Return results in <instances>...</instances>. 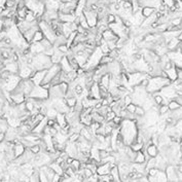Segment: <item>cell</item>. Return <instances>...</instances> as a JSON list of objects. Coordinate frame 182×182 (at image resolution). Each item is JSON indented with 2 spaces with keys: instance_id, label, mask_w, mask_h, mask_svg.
Segmentation results:
<instances>
[{
  "instance_id": "obj_1",
  "label": "cell",
  "mask_w": 182,
  "mask_h": 182,
  "mask_svg": "<svg viewBox=\"0 0 182 182\" xmlns=\"http://www.w3.org/2000/svg\"><path fill=\"white\" fill-rule=\"evenodd\" d=\"M139 129L136 123V120L133 119H122L119 126V134L123 139V143L126 146H130L133 142L136 141Z\"/></svg>"
},
{
  "instance_id": "obj_2",
  "label": "cell",
  "mask_w": 182,
  "mask_h": 182,
  "mask_svg": "<svg viewBox=\"0 0 182 182\" xmlns=\"http://www.w3.org/2000/svg\"><path fill=\"white\" fill-rule=\"evenodd\" d=\"M52 65V62L51 57L45 55L44 52H41V54H37V55L32 56V62H31L30 66L34 71H36V70L48 69Z\"/></svg>"
},
{
  "instance_id": "obj_3",
  "label": "cell",
  "mask_w": 182,
  "mask_h": 182,
  "mask_svg": "<svg viewBox=\"0 0 182 182\" xmlns=\"http://www.w3.org/2000/svg\"><path fill=\"white\" fill-rule=\"evenodd\" d=\"M171 83V80L169 78H165L163 76H151L148 79V83L146 85V91L149 94H152L154 92H159L163 86Z\"/></svg>"
},
{
  "instance_id": "obj_4",
  "label": "cell",
  "mask_w": 182,
  "mask_h": 182,
  "mask_svg": "<svg viewBox=\"0 0 182 182\" xmlns=\"http://www.w3.org/2000/svg\"><path fill=\"white\" fill-rule=\"evenodd\" d=\"M102 56H103V52H102L101 48H99V46H96V48H94V51L92 52V54L89 55L86 64L82 68L85 71L86 70H94L95 68L100 64V60H101Z\"/></svg>"
},
{
  "instance_id": "obj_5",
  "label": "cell",
  "mask_w": 182,
  "mask_h": 182,
  "mask_svg": "<svg viewBox=\"0 0 182 182\" xmlns=\"http://www.w3.org/2000/svg\"><path fill=\"white\" fill-rule=\"evenodd\" d=\"M38 27H39V30L41 31L43 33V35H44V38H46L48 40H49L52 45H54V42L56 38H57V34L52 29L51 23H48V22H45L43 20H40L38 22Z\"/></svg>"
},
{
  "instance_id": "obj_6",
  "label": "cell",
  "mask_w": 182,
  "mask_h": 182,
  "mask_svg": "<svg viewBox=\"0 0 182 182\" xmlns=\"http://www.w3.org/2000/svg\"><path fill=\"white\" fill-rule=\"evenodd\" d=\"M29 98L36 99V100H46L48 99V89L43 88L42 85H34L32 91L28 96Z\"/></svg>"
},
{
  "instance_id": "obj_7",
  "label": "cell",
  "mask_w": 182,
  "mask_h": 182,
  "mask_svg": "<svg viewBox=\"0 0 182 182\" xmlns=\"http://www.w3.org/2000/svg\"><path fill=\"white\" fill-rule=\"evenodd\" d=\"M132 163H118L117 168H118L120 181H129V175L132 172Z\"/></svg>"
},
{
  "instance_id": "obj_8",
  "label": "cell",
  "mask_w": 182,
  "mask_h": 182,
  "mask_svg": "<svg viewBox=\"0 0 182 182\" xmlns=\"http://www.w3.org/2000/svg\"><path fill=\"white\" fill-rule=\"evenodd\" d=\"M61 71V67L60 64H52L51 67L46 70L45 76L43 78V81L41 82V85H44V83H49L52 81V79L57 75V74Z\"/></svg>"
},
{
  "instance_id": "obj_9",
  "label": "cell",
  "mask_w": 182,
  "mask_h": 182,
  "mask_svg": "<svg viewBox=\"0 0 182 182\" xmlns=\"http://www.w3.org/2000/svg\"><path fill=\"white\" fill-rule=\"evenodd\" d=\"M106 66H107V72L110 75H119L122 72V63L118 60H113L109 64H107Z\"/></svg>"
},
{
  "instance_id": "obj_10",
  "label": "cell",
  "mask_w": 182,
  "mask_h": 182,
  "mask_svg": "<svg viewBox=\"0 0 182 182\" xmlns=\"http://www.w3.org/2000/svg\"><path fill=\"white\" fill-rule=\"evenodd\" d=\"M83 14H85L86 21H88V24H89V28L96 27V25H97V22H98V14H97V12L93 11V10H91V9L85 8V9H83Z\"/></svg>"
},
{
  "instance_id": "obj_11",
  "label": "cell",
  "mask_w": 182,
  "mask_h": 182,
  "mask_svg": "<svg viewBox=\"0 0 182 182\" xmlns=\"http://www.w3.org/2000/svg\"><path fill=\"white\" fill-rule=\"evenodd\" d=\"M46 70H48V69H42V70H36V71H34L33 75L31 76V80H32V81L34 82V85H41V82L43 81V78H44V76H45Z\"/></svg>"
},
{
  "instance_id": "obj_12",
  "label": "cell",
  "mask_w": 182,
  "mask_h": 182,
  "mask_svg": "<svg viewBox=\"0 0 182 182\" xmlns=\"http://www.w3.org/2000/svg\"><path fill=\"white\" fill-rule=\"evenodd\" d=\"M65 96L63 92L61 91L59 85H52L48 89V98L49 99H59V98H64Z\"/></svg>"
},
{
  "instance_id": "obj_13",
  "label": "cell",
  "mask_w": 182,
  "mask_h": 182,
  "mask_svg": "<svg viewBox=\"0 0 182 182\" xmlns=\"http://www.w3.org/2000/svg\"><path fill=\"white\" fill-rule=\"evenodd\" d=\"M89 98H94L96 100H101V93L100 89H99V82H94L91 88L89 89Z\"/></svg>"
},
{
  "instance_id": "obj_14",
  "label": "cell",
  "mask_w": 182,
  "mask_h": 182,
  "mask_svg": "<svg viewBox=\"0 0 182 182\" xmlns=\"http://www.w3.org/2000/svg\"><path fill=\"white\" fill-rule=\"evenodd\" d=\"M29 51L32 55H37V54H41V52H44L45 48L44 46L41 44V42H32L30 43L29 46Z\"/></svg>"
},
{
  "instance_id": "obj_15",
  "label": "cell",
  "mask_w": 182,
  "mask_h": 182,
  "mask_svg": "<svg viewBox=\"0 0 182 182\" xmlns=\"http://www.w3.org/2000/svg\"><path fill=\"white\" fill-rule=\"evenodd\" d=\"M114 166L112 163H102L97 167V170H96V173L98 175H105V174H109L111 167Z\"/></svg>"
},
{
  "instance_id": "obj_16",
  "label": "cell",
  "mask_w": 182,
  "mask_h": 182,
  "mask_svg": "<svg viewBox=\"0 0 182 182\" xmlns=\"http://www.w3.org/2000/svg\"><path fill=\"white\" fill-rule=\"evenodd\" d=\"M76 15L75 14H64V12L59 11V17L58 19L62 23H72L75 20Z\"/></svg>"
},
{
  "instance_id": "obj_17",
  "label": "cell",
  "mask_w": 182,
  "mask_h": 182,
  "mask_svg": "<svg viewBox=\"0 0 182 182\" xmlns=\"http://www.w3.org/2000/svg\"><path fill=\"white\" fill-rule=\"evenodd\" d=\"M102 37H103V39L106 40V41H110V40H115V41H117V39H118V36H117L112 30L109 29V28L102 33Z\"/></svg>"
},
{
  "instance_id": "obj_18",
  "label": "cell",
  "mask_w": 182,
  "mask_h": 182,
  "mask_svg": "<svg viewBox=\"0 0 182 182\" xmlns=\"http://www.w3.org/2000/svg\"><path fill=\"white\" fill-rule=\"evenodd\" d=\"M60 67H61V70L65 71V72H69V71L73 70L72 66L70 65V62L69 60H68V58L66 57V56H64L63 58H62V60L60 61Z\"/></svg>"
},
{
  "instance_id": "obj_19",
  "label": "cell",
  "mask_w": 182,
  "mask_h": 182,
  "mask_svg": "<svg viewBox=\"0 0 182 182\" xmlns=\"http://www.w3.org/2000/svg\"><path fill=\"white\" fill-rule=\"evenodd\" d=\"M64 54L63 52H61L57 48H55V52H54V54L52 55V64H59L60 63V61L62 60V58L64 57Z\"/></svg>"
},
{
  "instance_id": "obj_20",
  "label": "cell",
  "mask_w": 182,
  "mask_h": 182,
  "mask_svg": "<svg viewBox=\"0 0 182 182\" xmlns=\"http://www.w3.org/2000/svg\"><path fill=\"white\" fill-rule=\"evenodd\" d=\"M179 43H180V41L178 40L177 37H174V38H172L166 43V46L168 48V51H174L179 46Z\"/></svg>"
},
{
  "instance_id": "obj_21",
  "label": "cell",
  "mask_w": 182,
  "mask_h": 182,
  "mask_svg": "<svg viewBox=\"0 0 182 182\" xmlns=\"http://www.w3.org/2000/svg\"><path fill=\"white\" fill-rule=\"evenodd\" d=\"M25 149H26V147L24 146L22 142H20V143L14 144V156H15V157L21 156L22 154L24 153Z\"/></svg>"
},
{
  "instance_id": "obj_22",
  "label": "cell",
  "mask_w": 182,
  "mask_h": 182,
  "mask_svg": "<svg viewBox=\"0 0 182 182\" xmlns=\"http://www.w3.org/2000/svg\"><path fill=\"white\" fill-rule=\"evenodd\" d=\"M165 71H166V73H167V76H168V78L171 80V82L177 79V71H176V67L175 66H172L171 68H169V69H167Z\"/></svg>"
},
{
  "instance_id": "obj_23",
  "label": "cell",
  "mask_w": 182,
  "mask_h": 182,
  "mask_svg": "<svg viewBox=\"0 0 182 182\" xmlns=\"http://www.w3.org/2000/svg\"><path fill=\"white\" fill-rule=\"evenodd\" d=\"M146 162V154H145L143 151H137L136 152V156L134 159V162L133 163H144Z\"/></svg>"
},
{
  "instance_id": "obj_24",
  "label": "cell",
  "mask_w": 182,
  "mask_h": 182,
  "mask_svg": "<svg viewBox=\"0 0 182 182\" xmlns=\"http://www.w3.org/2000/svg\"><path fill=\"white\" fill-rule=\"evenodd\" d=\"M56 120H57V122L61 126V128H64V126H66L68 125V122H67V120H66V115H65V113H60V112H58L57 116H56Z\"/></svg>"
},
{
  "instance_id": "obj_25",
  "label": "cell",
  "mask_w": 182,
  "mask_h": 182,
  "mask_svg": "<svg viewBox=\"0 0 182 182\" xmlns=\"http://www.w3.org/2000/svg\"><path fill=\"white\" fill-rule=\"evenodd\" d=\"M48 166L54 170L55 173H57L59 175H63L64 174V170L62 169V167L60 163H58L57 162H51L48 163Z\"/></svg>"
},
{
  "instance_id": "obj_26",
  "label": "cell",
  "mask_w": 182,
  "mask_h": 182,
  "mask_svg": "<svg viewBox=\"0 0 182 182\" xmlns=\"http://www.w3.org/2000/svg\"><path fill=\"white\" fill-rule=\"evenodd\" d=\"M110 175L112 176L113 181L119 182L120 181V177H119V172H118V168H117V165H114L111 167L110 170Z\"/></svg>"
},
{
  "instance_id": "obj_27",
  "label": "cell",
  "mask_w": 182,
  "mask_h": 182,
  "mask_svg": "<svg viewBox=\"0 0 182 182\" xmlns=\"http://www.w3.org/2000/svg\"><path fill=\"white\" fill-rule=\"evenodd\" d=\"M110 78H111V75L109 73H106L104 74V75L101 76L100 80H99V83L102 85H104L105 88H109V83H110Z\"/></svg>"
},
{
  "instance_id": "obj_28",
  "label": "cell",
  "mask_w": 182,
  "mask_h": 182,
  "mask_svg": "<svg viewBox=\"0 0 182 182\" xmlns=\"http://www.w3.org/2000/svg\"><path fill=\"white\" fill-rule=\"evenodd\" d=\"M67 43V37L64 36L63 34H61V35H58L57 38H56L55 42H54V46L55 48H57L59 45H62V44H66Z\"/></svg>"
},
{
  "instance_id": "obj_29",
  "label": "cell",
  "mask_w": 182,
  "mask_h": 182,
  "mask_svg": "<svg viewBox=\"0 0 182 182\" xmlns=\"http://www.w3.org/2000/svg\"><path fill=\"white\" fill-rule=\"evenodd\" d=\"M156 9L154 7H150V6H144V7L141 8V11H142V14L144 15V18H147L149 17L153 14V12H155Z\"/></svg>"
},
{
  "instance_id": "obj_30",
  "label": "cell",
  "mask_w": 182,
  "mask_h": 182,
  "mask_svg": "<svg viewBox=\"0 0 182 182\" xmlns=\"http://www.w3.org/2000/svg\"><path fill=\"white\" fill-rule=\"evenodd\" d=\"M57 114H58V111L56 110V108L52 106H49L48 108V110H46L45 116L48 117V118H56Z\"/></svg>"
},
{
  "instance_id": "obj_31",
  "label": "cell",
  "mask_w": 182,
  "mask_h": 182,
  "mask_svg": "<svg viewBox=\"0 0 182 182\" xmlns=\"http://www.w3.org/2000/svg\"><path fill=\"white\" fill-rule=\"evenodd\" d=\"M130 147H131L132 150H134L135 152H137V151H140L143 149L144 147V143H140V142H133V143L130 145Z\"/></svg>"
},
{
  "instance_id": "obj_32",
  "label": "cell",
  "mask_w": 182,
  "mask_h": 182,
  "mask_svg": "<svg viewBox=\"0 0 182 182\" xmlns=\"http://www.w3.org/2000/svg\"><path fill=\"white\" fill-rule=\"evenodd\" d=\"M154 167H155V157H149L148 159H146V162H145V168H146L147 173L148 170L154 168Z\"/></svg>"
},
{
  "instance_id": "obj_33",
  "label": "cell",
  "mask_w": 182,
  "mask_h": 182,
  "mask_svg": "<svg viewBox=\"0 0 182 182\" xmlns=\"http://www.w3.org/2000/svg\"><path fill=\"white\" fill-rule=\"evenodd\" d=\"M65 101H66V104L68 105V107L73 108L77 102V97H75V96H73V97H67V98H65Z\"/></svg>"
},
{
  "instance_id": "obj_34",
  "label": "cell",
  "mask_w": 182,
  "mask_h": 182,
  "mask_svg": "<svg viewBox=\"0 0 182 182\" xmlns=\"http://www.w3.org/2000/svg\"><path fill=\"white\" fill-rule=\"evenodd\" d=\"M43 38H44V35H43V33L38 29L35 32V34H34L32 42H39V41H41ZM32 42H31V43H32Z\"/></svg>"
},
{
  "instance_id": "obj_35",
  "label": "cell",
  "mask_w": 182,
  "mask_h": 182,
  "mask_svg": "<svg viewBox=\"0 0 182 182\" xmlns=\"http://www.w3.org/2000/svg\"><path fill=\"white\" fill-rule=\"evenodd\" d=\"M35 20H37V19H36V14H34L32 10L28 9L27 14H26V17H25V21H27V22H33V21H35ZM37 21H38V20H37Z\"/></svg>"
},
{
  "instance_id": "obj_36",
  "label": "cell",
  "mask_w": 182,
  "mask_h": 182,
  "mask_svg": "<svg viewBox=\"0 0 182 182\" xmlns=\"http://www.w3.org/2000/svg\"><path fill=\"white\" fill-rule=\"evenodd\" d=\"M82 28H85V30H89V24H88V21H86V19L85 17V14H81V15H79V24Z\"/></svg>"
},
{
  "instance_id": "obj_37",
  "label": "cell",
  "mask_w": 182,
  "mask_h": 182,
  "mask_svg": "<svg viewBox=\"0 0 182 182\" xmlns=\"http://www.w3.org/2000/svg\"><path fill=\"white\" fill-rule=\"evenodd\" d=\"M80 165H81V162H80L79 159H73V160L70 163V167L72 168L74 171L77 172L78 170L80 169Z\"/></svg>"
},
{
  "instance_id": "obj_38",
  "label": "cell",
  "mask_w": 182,
  "mask_h": 182,
  "mask_svg": "<svg viewBox=\"0 0 182 182\" xmlns=\"http://www.w3.org/2000/svg\"><path fill=\"white\" fill-rule=\"evenodd\" d=\"M113 61V59L110 57L109 55H103L101 57V60H100V64L101 65H107V64H109L110 62H112Z\"/></svg>"
},
{
  "instance_id": "obj_39",
  "label": "cell",
  "mask_w": 182,
  "mask_h": 182,
  "mask_svg": "<svg viewBox=\"0 0 182 182\" xmlns=\"http://www.w3.org/2000/svg\"><path fill=\"white\" fill-rule=\"evenodd\" d=\"M98 181L100 182H103V181H107V182H110V181H113L112 179V176L109 174H105V175H99L98 176Z\"/></svg>"
},
{
  "instance_id": "obj_40",
  "label": "cell",
  "mask_w": 182,
  "mask_h": 182,
  "mask_svg": "<svg viewBox=\"0 0 182 182\" xmlns=\"http://www.w3.org/2000/svg\"><path fill=\"white\" fill-rule=\"evenodd\" d=\"M168 106H169V109L170 110H175V109H178V108H180L181 107V105L178 103L176 100H171L169 102V104H168Z\"/></svg>"
},
{
  "instance_id": "obj_41",
  "label": "cell",
  "mask_w": 182,
  "mask_h": 182,
  "mask_svg": "<svg viewBox=\"0 0 182 182\" xmlns=\"http://www.w3.org/2000/svg\"><path fill=\"white\" fill-rule=\"evenodd\" d=\"M79 137H80V134H78V133H71V134L68 136V141L72 142V143H75V142L78 140Z\"/></svg>"
},
{
  "instance_id": "obj_42",
  "label": "cell",
  "mask_w": 182,
  "mask_h": 182,
  "mask_svg": "<svg viewBox=\"0 0 182 182\" xmlns=\"http://www.w3.org/2000/svg\"><path fill=\"white\" fill-rule=\"evenodd\" d=\"M145 112H146V111H145V109L142 106H140V105H137V106H136V109H135V114L137 116H144V114H145Z\"/></svg>"
},
{
  "instance_id": "obj_43",
  "label": "cell",
  "mask_w": 182,
  "mask_h": 182,
  "mask_svg": "<svg viewBox=\"0 0 182 182\" xmlns=\"http://www.w3.org/2000/svg\"><path fill=\"white\" fill-rule=\"evenodd\" d=\"M76 33H77L76 31H73V32L71 33L69 36L67 37V43H66V44H67L68 48H70V46L72 45V43H73V40H74V37H75Z\"/></svg>"
},
{
  "instance_id": "obj_44",
  "label": "cell",
  "mask_w": 182,
  "mask_h": 182,
  "mask_svg": "<svg viewBox=\"0 0 182 182\" xmlns=\"http://www.w3.org/2000/svg\"><path fill=\"white\" fill-rule=\"evenodd\" d=\"M170 111L168 105H159V114H166Z\"/></svg>"
},
{
  "instance_id": "obj_45",
  "label": "cell",
  "mask_w": 182,
  "mask_h": 182,
  "mask_svg": "<svg viewBox=\"0 0 182 182\" xmlns=\"http://www.w3.org/2000/svg\"><path fill=\"white\" fill-rule=\"evenodd\" d=\"M115 115H116V114H115V112H114V111H112V110L108 111L107 114L105 115V122H110V120H112Z\"/></svg>"
},
{
  "instance_id": "obj_46",
  "label": "cell",
  "mask_w": 182,
  "mask_h": 182,
  "mask_svg": "<svg viewBox=\"0 0 182 182\" xmlns=\"http://www.w3.org/2000/svg\"><path fill=\"white\" fill-rule=\"evenodd\" d=\"M39 181H41V182H48V177H46L45 173L43 172L41 169H39Z\"/></svg>"
},
{
  "instance_id": "obj_47",
  "label": "cell",
  "mask_w": 182,
  "mask_h": 182,
  "mask_svg": "<svg viewBox=\"0 0 182 182\" xmlns=\"http://www.w3.org/2000/svg\"><path fill=\"white\" fill-rule=\"evenodd\" d=\"M57 48H58L59 51H60L61 52H63L64 55H66V54H67V52L69 51V48H68L67 44H62V45L57 46Z\"/></svg>"
},
{
  "instance_id": "obj_48",
  "label": "cell",
  "mask_w": 182,
  "mask_h": 182,
  "mask_svg": "<svg viewBox=\"0 0 182 182\" xmlns=\"http://www.w3.org/2000/svg\"><path fill=\"white\" fill-rule=\"evenodd\" d=\"M29 149L32 151V152L34 153V154H38L39 152H40V147H39V145H38V143L37 144H34L33 146H31Z\"/></svg>"
},
{
  "instance_id": "obj_49",
  "label": "cell",
  "mask_w": 182,
  "mask_h": 182,
  "mask_svg": "<svg viewBox=\"0 0 182 182\" xmlns=\"http://www.w3.org/2000/svg\"><path fill=\"white\" fill-rule=\"evenodd\" d=\"M136 106H137V105L134 104V103L132 102L131 104L126 105V111H129V112L134 113V112H135V109H136Z\"/></svg>"
},
{
  "instance_id": "obj_50",
  "label": "cell",
  "mask_w": 182,
  "mask_h": 182,
  "mask_svg": "<svg viewBox=\"0 0 182 182\" xmlns=\"http://www.w3.org/2000/svg\"><path fill=\"white\" fill-rule=\"evenodd\" d=\"M115 15L116 14H107V24H110V23H113V22H115Z\"/></svg>"
},
{
  "instance_id": "obj_51",
  "label": "cell",
  "mask_w": 182,
  "mask_h": 182,
  "mask_svg": "<svg viewBox=\"0 0 182 182\" xmlns=\"http://www.w3.org/2000/svg\"><path fill=\"white\" fill-rule=\"evenodd\" d=\"M86 31L88 30H85V28H82L80 25H77V28H76V32L77 33H79V34H85Z\"/></svg>"
},
{
  "instance_id": "obj_52",
  "label": "cell",
  "mask_w": 182,
  "mask_h": 182,
  "mask_svg": "<svg viewBox=\"0 0 182 182\" xmlns=\"http://www.w3.org/2000/svg\"><path fill=\"white\" fill-rule=\"evenodd\" d=\"M60 178H61V175H59L56 173L55 176H54V178H52V182H58V181H60Z\"/></svg>"
},
{
  "instance_id": "obj_53",
  "label": "cell",
  "mask_w": 182,
  "mask_h": 182,
  "mask_svg": "<svg viewBox=\"0 0 182 182\" xmlns=\"http://www.w3.org/2000/svg\"><path fill=\"white\" fill-rule=\"evenodd\" d=\"M4 137H5V135H4V133H0V142L4 140Z\"/></svg>"
},
{
  "instance_id": "obj_54",
  "label": "cell",
  "mask_w": 182,
  "mask_h": 182,
  "mask_svg": "<svg viewBox=\"0 0 182 182\" xmlns=\"http://www.w3.org/2000/svg\"><path fill=\"white\" fill-rule=\"evenodd\" d=\"M68 1H71V0H61V2H68Z\"/></svg>"
},
{
  "instance_id": "obj_55",
  "label": "cell",
  "mask_w": 182,
  "mask_h": 182,
  "mask_svg": "<svg viewBox=\"0 0 182 182\" xmlns=\"http://www.w3.org/2000/svg\"><path fill=\"white\" fill-rule=\"evenodd\" d=\"M15 1H18V0H15Z\"/></svg>"
}]
</instances>
